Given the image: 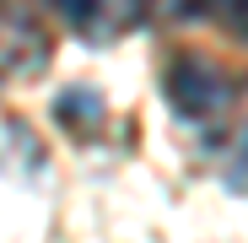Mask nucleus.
<instances>
[{
    "label": "nucleus",
    "mask_w": 248,
    "mask_h": 243,
    "mask_svg": "<svg viewBox=\"0 0 248 243\" xmlns=\"http://www.w3.org/2000/svg\"><path fill=\"white\" fill-rule=\"evenodd\" d=\"M227 76L211 65V60H200V54H178L173 70H168V97L178 113L189 119H205V113H221L227 108Z\"/></svg>",
    "instance_id": "obj_1"
},
{
    "label": "nucleus",
    "mask_w": 248,
    "mask_h": 243,
    "mask_svg": "<svg viewBox=\"0 0 248 243\" xmlns=\"http://www.w3.org/2000/svg\"><path fill=\"white\" fill-rule=\"evenodd\" d=\"M54 6L70 16V27L92 44H108V38H124L140 27L146 0H54Z\"/></svg>",
    "instance_id": "obj_2"
},
{
    "label": "nucleus",
    "mask_w": 248,
    "mask_h": 243,
    "mask_svg": "<svg viewBox=\"0 0 248 243\" xmlns=\"http://www.w3.org/2000/svg\"><path fill=\"white\" fill-rule=\"evenodd\" d=\"M60 119H65V125H81V130H92L97 119H103V103H97L92 92H65V103H60Z\"/></svg>",
    "instance_id": "obj_3"
},
{
    "label": "nucleus",
    "mask_w": 248,
    "mask_h": 243,
    "mask_svg": "<svg viewBox=\"0 0 248 243\" xmlns=\"http://www.w3.org/2000/svg\"><path fill=\"white\" fill-rule=\"evenodd\" d=\"M173 6H200V0H173Z\"/></svg>",
    "instance_id": "obj_4"
},
{
    "label": "nucleus",
    "mask_w": 248,
    "mask_h": 243,
    "mask_svg": "<svg viewBox=\"0 0 248 243\" xmlns=\"http://www.w3.org/2000/svg\"><path fill=\"white\" fill-rule=\"evenodd\" d=\"M243 11H248V0H243Z\"/></svg>",
    "instance_id": "obj_5"
}]
</instances>
